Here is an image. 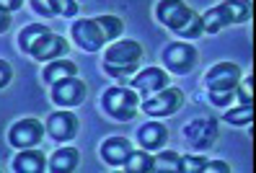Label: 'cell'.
I'll use <instances>...</instances> for the list:
<instances>
[{
	"mask_svg": "<svg viewBox=\"0 0 256 173\" xmlns=\"http://www.w3.org/2000/svg\"><path fill=\"white\" fill-rule=\"evenodd\" d=\"M142 62V47L134 39H122L112 44L104 54V70L112 78H130L132 73H138V67Z\"/></svg>",
	"mask_w": 256,
	"mask_h": 173,
	"instance_id": "obj_1",
	"label": "cell"
},
{
	"mask_svg": "<svg viewBox=\"0 0 256 173\" xmlns=\"http://www.w3.org/2000/svg\"><path fill=\"white\" fill-rule=\"evenodd\" d=\"M101 106H104V111H106L112 119L130 122V119H134V114H138V109H140V96H138L134 88L114 85V88H109L106 93H104Z\"/></svg>",
	"mask_w": 256,
	"mask_h": 173,
	"instance_id": "obj_2",
	"label": "cell"
},
{
	"mask_svg": "<svg viewBox=\"0 0 256 173\" xmlns=\"http://www.w3.org/2000/svg\"><path fill=\"white\" fill-rule=\"evenodd\" d=\"M182 106H184V93L178 88H174V85H166L158 93L142 98L140 109L145 114H150V117H171V114H176Z\"/></svg>",
	"mask_w": 256,
	"mask_h": 173,
	"instance_id": "obj_3",
	"label": "cell"
},
{
	"mask_svg": "<svg viewBox=\"0 0 256 173\" xmlns=\"http://www.w3.org/2000/svg\"><path fill=\"white\" fill-rule=\"evenodd\" d=\"M163 62L174 75H186L197 65V49L186 41H174L163 49Z\"/></svg>",
	"mask_w": 256,
	"mask_h": 173,
	"instance_id": "obj_4",
	"label": "cell"
},
{
	"mask_svg": "<svg viewBox=\"0 0 256 173\" xmlns=\"http://www.w3.org/2000/svg\"><path fill=\"white\" fill-rule=\"evenodd\" d=\"M156 16L163 26H168L171 31H178V28L194 16V10L184 3V0H158Z\"/></svg>",
	"mask_w": 256,
	"mask_h": 173,
	"instance_id": "obj_5",
	"label": "cell"
},
{
	"mask_svg": "<svg viewBox=\"0 0 256 173\" xmlns=\"http://www.w3.org/2000/svg\"><path fill=\"white\" fill-rule=\"evenodd\" d=\"M44 132H47V129L42 127L39 119H21V122H16L10 127L8 140H10L13 148H24L26 150V148H36L42 142V137H44Z\"/></svg>",
	"mask_w": 256,
	"mask_h": 173,
	"instance_id": "obj_6",
	"label": "cell"
},
{
	"mask_svg": "<svg viewBox=\"0 0 256 173\" xmlns=\"http://www.w3.org/2000/svg\"><path fill=\"white\" fill-rule=\"evenodd\" d=\"M238 80H240V67L236 62H218L204 75L207 91H236Z\"/></svg>",
	"mask_w": 256,
	"mask_h": 173,
	"instance_id": "obj_7",
	"label": "cell"
},
{
	"mask_svg": "<svg viewBox=\"0 0 256 173\" xmlns=\"http://www.w3.org/2000/svg\"><path fill=\"white\" fill-rule=\"evenodd\" d=\"M86 93H88V88H86V83L78 75L57 80L52 85V101L57 106H78L80 101L86 98Z\"/></svg>",
	"mask_w": 256,
	"mask_h": 173,
	"instance_id": "obj_8",
	"label": "cell"
},
{
	"mask_svg": "<svg viewBox=\"0 0 256 173\" xmlns=\"http://www.w3.org/2000/svg\"><path fill=\"white\" fill-rule=\"evenodd\" d=\"M44 129H47V135L57 142H68L72 140L75 135H78V117H75L72 111H54L50 114L47 124H44Z\"/></svg>",
	"mask_w": 256,
	"mask_h": 173,
	"instance_id": "obj_9",
	"label": "cell"
},
{
	"mask_svg": "<svg viewBox=\"0 0 256 173\" xmlns=\"http://www.w3.org/2000/svg\"><path fill=\"white\" fill-rule=\"evenodd\" d=\"M68 49H70L68 39L50 31V34H44V36L36 41L28 54H32L34 60H39V62H52V60H60V57H65Z\"/></svg>",
	"mask_w": 256,
	"mask_h": 173,
	"instance_id": "obj_10",
	"label": "cell"
},
{
	"mask_svg": "<svg viewBox=\"0 0 256 173\" xmlns=\"http://www.w3.org/2000/svg\"><path fill=\"white\" fill-rule=\"evenodd\" d=\"M184 137L194 148H212V142L218 140V124L210 117H200L184 127Z\"/></svg>",
	"mask_w": 256,
	"mask_h": 173,
	"instance_id": "obj_11",
	"label": "cell"
},
{
	"mask_svg": "<svg viewBox=\"0 0 256 173\" xmlns=\"http://www.w3.org/2000/svg\"><path fill=\"white\" fill-rule=\"evenodd\" d=\"M72 39H75V44H78L80 49H86V52H98L104 44H106L94 18L75 21L72 23Z\"/></svg>",
	"mask_w": 256,
	"mask_h": 173,
	"instance_id": "obj_12",
	"label": "cell"
},
{
	"mask_svg": "<svg viewBox=\"0 0 256 173\" xmlns=\"http://www.w3.org/2000/svg\"><path fill=\"white\" fill-rule=\"evenodd\" d=\"M132 88L138 91L142 98H148V96H153V93H158L160 88H166L168 85V75L163 73L160 67H145L142 73H138L132 78Z\"/></svg>",
	"mask_w": 256,
	"mask_h": 173,
	"instance_id": "obj_13",
	"label": "cell"
},
{
	"mask_svg": "<svg viewBox=\"0 0 256 173\" xmlns=\"http://www.w3.org/2000/svg\"><path fill=\"white\" fill-rule=\"evenodd\" d=\"M138 142L145 150H158L168 142V129L160 122H148L138 129Z\"/></svg>",
	"mask_w": 256,
	"mask_h": 173,
	"instance_id": "obj_14",
	"label": "cell"
},
{
	"mask_svg": "<svg viewBox=\"0 0 256 173\" xmlns=\"http://www.w3.org/2000/svg\"><path fill=\"white\" fill-rule=\"evenodd\" d=\"M130 153H132V145H130L127 137H109V140H104V145H101V158L109 166H122Z\"/></svg>",
	"mask_w": 256,
	"mask_h": 173,
	"instance_id": "obj_15",
	"label": "cell"
},
{
	"mask_svg": "<svg viewBox=\"0 0 256 173\" xmlns=\"http://www.w3.org/2000/svg\"><path fill=\"white\" fill-rule=\"evenodd\" d=\"M47 168V158H44L42 150H34V148H26L16 155L13 161V171L16 173H42Z\"/></svg>",
	"mask_w": 256,
	"mask_h": 173,
	"instance_id": "obj_16",
	"label": "cell"
},
{
	"mask_svg": "<svg viewBox=\"0 0 256 173\" xmlns=\"http://www.w3.org/2000/svg\"><path fill=\"white\" fill-rule=\"evenodd\" d=\"M78 75V65L72 60H65V57H60V60H52L47 67H44V83L47 85H54L57 80H65V78H72Z\"/></svg>",
	"mask_w": 256,
	"mask_h": 173,
	"instance_id": "obj_17",
	"label": "cell"
},
{
	"mask_svg": "<svg viewBox=\"0 0 256 173\" xmlns=\"http://www.w3.org/2000/svg\"><path fill=\"white\" fill-rule=\"evenodd\" d=\"M228 23H230V13H228V8H225V3L212 5L202 16V28H204L207 34H218L220 28H225Z\"/></svg>",
	"mask_w": 256,
	"mask_h": 173,
	"instance_id": "obj_18",
	"label": "cell"
},
{
	"mask_svg": "<svg viewBox=\"0 0 256 173\" xmlns=\"http://www.w3.org/2000/svg\"><path fill=\"white\" fill-rule=\"evenodd\" d=\"M75 168H78V150L75 148H60L50 158V171L54 173H70Z\"/></svg>",
	"mask_w": 256,
	"mask_h": 173,
	"instance_id": "obj_19",
	"label": "cell"
},
{
	"mask_svg": "<svg viewBox=\"0 0 256 173\" xmlns=\"http://www.w3.org/2000/svg\"><path fill=\"white\" fill-rule=\"evenodd\" d=\"M44 34H50V26L47 23H28L26 28H21V34H18V49L21 52H32V47L36 44Z\"/></svg>",
	"mask_w": 256,
	"mask_h": 173,
	"instance_id": "obj_20",
	"label": "cell"
},
{
	"mask_svg": "<svg viewBox=\"0 0 256 173\" xmlns=\"http://www.w3.org/2000/svg\"><path fill=\"white\" fill-rule=\"evenodd\" d=\"M122 166L127 173H150L153 171V155L148 150H132Z\"/></svg>",
	"mask_w": 256,
	"mask_h": 173,
	"instance_id": "obj_21",
	"label": "cell"
},
{
	"mask_svg": "<svg viewBox=\"0 0 256 173\" xmlns=\"http://www.w3.org/2000/svg\"><path fill=\"white\" fill-rule=\"evenodd\" d=\"M94 21H96V26H98L104 41L119 39V34H122V28H124L122 18H116V16H98V18H94Z\"/></svg>",
	"mask_w": 256,
	"mask_h": 173,
	"instance_id": "obj_22",
	"label": "cell"
},
{
	"mask_svg": "<svg viewBox=\"0 0 256 173\" xmlns=\"http://www.w3.org/2000/svg\"><path fill=\"white\" fill-rule=\"evenodd\" d=\"M225 8L230 13V23H244L251 18V3L248 0H225Z\"/></svg>",
	"mask_w": 256,
	"mask_h": 173,
	"instance_id": "obj_23",
	"label": "cell"
},
{
	"mask_svg": "<svg viewBox=\"0 0 256 173\" xmlns=\"http://www.w3.org/2000/svg\"><path fill=\"white\" fill-rule=\"evenodd\" d=\"M178 163H182V155L174 153V150H166V153H158L153 155V171H178Z\"/></svg>",
	"mask_w": 256,
	"mask_h": 173,
	"instance_id": "obj_24",
	"label": "cell"
},
{
	"mask_svg": "<svg viewBox=\"0 0 256 173\" xmlns=\"http://www.w3.org/2000/svg\"><path fill=\"white\" fill-rule=\"evenodd\" d=\"M251 117H254V104H240L238 109H228V111H225V119H228L230 124H238V127L248 124Z\"/></svg>",
	"mask_w": 256,
	"mask_h": 173,
	"instance_id": "obj_25",
	"label": "cell"
},
{
	"mask_svg": "<svg viewBox=\"0 0 256 173\" xmlns=\"http://www.w3.org/2000/svg\"><path fill=\"white\" fill-rule=\"evenodd\" d=\"M47 8L52 10V16H65V18H72L78 13V3L75 0H44Z\"/></svg>",
	"mask_w": 256,
	"mask_h": 173,
	"instance_id": "obj_26",
	"label": "cell"
},
{
	"mask_svg": "<svg viewBox=\"0 0 256 173\" xmlns=\"http://www.w3.org/2000/svg\"><path fill=\"white\" fill-rule=\"evenodd\" d=\"M178 36H182V39H197V36H202L204 34V28H202V16H197V13H194V16L182 26V28H178V31H176Z\"/></svg>",
	"mask_w": 256,
	"mask_h": 173,
	"instance_id": "obj_27",
	"label": "cell"
},
{
	"mask_svg": "<svg viewBox=\"0 0 256 173\" xmlns=\"http://www.w3.org/2000/svg\"><path fill=\"white\" fill-rule=\"evenodd\" d=\"M182 173H204L207 171V158H197V155H184L178 163Z\"/></svg>",
	"mask_w": 256,
	"mask_h": 173,
	"instance_id": "obj_28",
	"label": "cell"
},
{
	"mask_svg": "<svg viewBox=\"0 0 256 173\" xmlns=\"http://www.w3.org/2000/svg\"><path fill=\"white\" fill-rule=\"evenodd\" d=\"M251 83H254V78L248 75L246 80H238V98H240V104H254V96H251Z\"/></svg>",
	"mask_w": 256,
	"mask_h": 173,
	"instance_id": "obj_29",
	"label": "cell"
},
{
	"mask_svg": "<svg viewBox=\"0 0 256 173\" xmlns=\"http://www.w3.org/2000/svg\"><path fill=\"white\" fill-rule=\"evenodd\" d=\"M210 101H212L215 106H230L233 91H210Z\"/></svg>",
	"mask_w": 256,
	"mask_h": 173,
	"instance_id": "obj_30",
	"label": "cell"
},
{
	"mask_svg": "<svg viewBox=\"0 0 256 173\" xmlns=\"http://www.w3.org/2000/svg\"><path fill=\"white\" fill-rule=\"evenodd\" d=\"M10 78H13V70H10V65H8L6 60H0V91H3L6 85L10 83Z\"/></svg>",
	"mask_w": 256,
	"mask_h": 173,
	"instance_id": "obj_31",
	"label": "cell"
},
{
	"mask_svg": "<svg viewBox=\"0 0 256 173\" xmlns=\"http://www.w3.org/2000/svg\"><path fill=\"white\" fill-rule=\"evenodd\" d=\"M28 3H32V8L39 13V16H52V10L47 8V3H44V0H28Z\"/></svg>",
	"mask_w": 256,
	"mask_h": 173,
	"instance_id": "obj_32",
	"label": "cell"
},
{
	"mask_svg": "<svg viewBox=\"0 0 256 173\" xmlns=\"http://www.w3.org/2000/svg\"><path fill=\"white\" fill-rule=\"evenodd\" d=\"M24 3H26V0H0V8L8 10V13H13V10H18Z\"/></svg>",
	"mask_w": 256,
	"mask_h": 173,
	"instance_id": "obj_33",
	"label": "cell"
},
{
	"mask_svg": "<svg viewBox=\"0 0 256 173\" xmlns=\"http://www.w3.org/2000/svg\"><path fill=\"white\" fill-rule=\"evenodd\" d=\"M8 28H10V13L0 8V34H6Z\"/></svg>",
	"mask_w": 256,
	"mask_h": 173,
	"instance_id": "obj_34",
	"label": "cell"
},
{
	"mask_svg": "<svg viewBox=\"0 0 256 173\" xmlns=\"http://www.w3.org/2000/svg\"><path fill=\"white\" fill-rule=\"evenodd\" d=\"M207 171H218V173H228V171H230V166H228V163H222V161H212V163H210V161H207Z\"/></svg>",
	"mask_w": 256,
	"mask_h": 173,
	"instance_id": "obj_35",
	"label": "cell"
}]
</instances>
